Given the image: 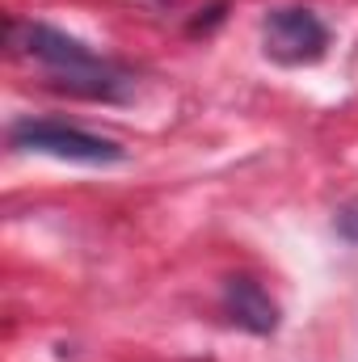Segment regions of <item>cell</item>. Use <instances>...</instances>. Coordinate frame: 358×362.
Here are the masks:
<instances>
[{
    "instance_id": "cell-1",
    "label": "cell",
    "mask_w": 358,
    "mask_h": 362,
    "mask_svg": "<svg viewBox=\"0 0 358 362\" xmlns=\"http://www.w3.org/2000/svg\"><path fill=\"white\" fill-rule=\"evenodd\" d=\"M21 51L30 59H38L47 72H51V85L72 97H93V101H122L131 81L105 64L101 55H93L89 47L55 25H42V21H30L21 25Z\"/></svg>"
},
{
    "instance_id": "cell-2",
    "label": "cell",
    "mask_w": 358,
    "mask_h": 362,
    "mask_svg": "<svg viewBox=\"0 0 358 362\" xmlns=\"http://www.w3.org/2000/svg\"><path fill=\"white\" fill-rule=\"evenodd\" d=\"M8 144L17 152H42L55 160H72V165H118L127 152L114 139L89 135L81 127L55 122V118H25L8 131Z\"/></svg>"
},
{
    "instance_id": "cell-3",
    "label": "cell",
    "mask_w": 358,
    "mask_h": 362,
    "mask_svg": "<svg viewBox=\"0 0 358 362\" xmlns=\"http://www.w3.org/2000/svg\"><path fill=\"white\" fill-rule=\"evenodd\" d=\"M262 51L278 68H312L329 55V25L312 8H270L262 21Z\"/></svg>"
},
{
    "instance_id": "cell-4",
    "label": "cell",
    "mask_w": 358,
    "mask_h": 362,
    "mask_svg": "<svg viewBox=\"0 0 358 362\" xmlns=\"http://www.w3.org/2000/svg\"><path fill=\"white\" fill-rule=\"evenodd\" d=\"M224 312L241 329H249L258 337H266V333L278 329V303L270 299L266 291H262V282H253V278H228L224 282Z\"/></svg>"
},
{
    "instance_id": "cell-5",
    "label": "cell",
    "mask_w": 358,
    "mask_h": 362,
    "mask_svg": "<svg viewBox=\"0 0 358 362\" xmlns=\"http://www.w3.org/2000/svg\"><path fill=\"white\" fill-rule=\"evenodd\" d=\"M337 232H342L346 240H354V245H358V198H354V202H346V206L337 211Z\"/></svg>"
}]
</instances>
